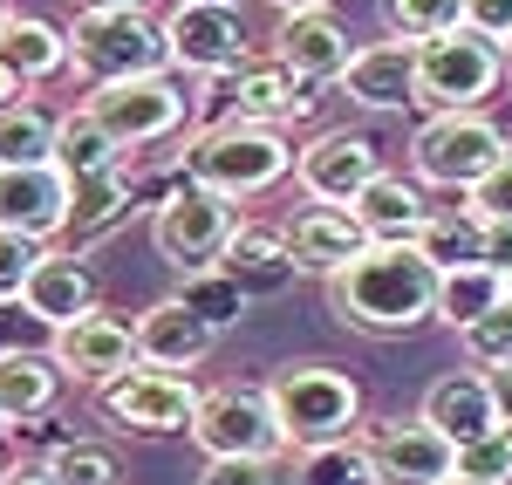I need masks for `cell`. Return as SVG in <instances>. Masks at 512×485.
<instances>
[{
	"instance_id": "22",
	"label": "cell",
	"mask_w": 512,
	"mask_h": 485,
	"mask_svg": "<svg viewBox=\"0 0 512 485\" xmlns=\"http://www.w3.org/2000/svg\"><path fill=\"white\" fill-rule=\"evenodd\" d=\"M431 431H444L451 445L465 451L478 438H492L499 431V404H492V383H485V369H451V376H437L431 390H424V410H417Z\"/></svg>"
},
{
	"instance_id": "20",
	"label": "cell",
	"mask_w": 512,
	"mask_h": 485,
	"mask_svg": "<svg viewBox=\"0 0 512 485\" xmlns=\"http://www.w3.org/2000/svg\"><path fill=\"white\" fill-rule=\"evenodd\" d=\"M21 308H28L48 335H62V328L103 315V287L82 267V253H48L35 267V281H28V294H21Z\"/></svg>"
},
{
	"instance_id": "37",
	"label": "cell",
	"mask_w": 512,
	"mask_h": 485,
	"mask_svg": "<svg viewBox=\"0 0 512 485\" xmlns=\"http://www.w3.org/2000/svg\"><path fill=\"white\" fill-rule=\"evenodd\" d=\"M458 342H465V356H472L478 369L512 363V301H499V308H492L485 322H472L465 335H458Z\"/></svg>"
},
{
	"instance_id": "44",
	"label": "cell",
	"mask_w": 512,
	"mask_h": 485,
	"mask_svg": "<svg viewBox=\"0 0 512 485\" xmlns=\"http://www.w3.org/2000/svg\"><path fill=\"white\" fill-rule=\"evenodd\" d=\"M485 383H492V404H499V424H512V363L485 369Z\"/></svg>"
},
{
	"instance_id": "41",
	"label": "cell",
	"mask_w": 512,
	"mask_h": 485,
	"mask_svg": "<svg viewBox=\"0 0 512 485\" xmlns=\"http://www.w3.org/2000/svg\"><path fill=\"white\" fill-rule=\"evenodd\" d=\"M465 28L485 41H506L512 35V0H465Z\"/></svg>"
},
{
	"instance_id": "33",
	"label": "cell",
	"mask_w": 512,
	"mask_h": 485,
	"mask_svg": "<svg viewBox=\"0 0 512 485\" xmlns=\"http://www.w3.org/2000/svg\"><path fill=\"white\" fill-rule=\"evenodd\" d=\"M383 28H390V41L424 48V41L465 28V0H383Z\"/></svg>"
},
{
	"instance_id": "3",
	"label": "cell",
	"mask_w": 512,
	"mask_h": 485,
	"mask_svg": "<svg viewBox=\"0 0 512 485\" xmlns=\"http://www.w3.org/2000/svg\"><path fill=\"white\" fill-rule=\"evenodd\" d=\"M294 144L267 130V123H212V130H198L192 144H185V178H192L198 192H219V199H260V192H274L280 178L294 171Z\"/></svg>"
},
{
	"instance_id": "53",
	"label": "cell",
	"mask_w": 512,
	"mask_h": 485,
	"mask_svg": "<svg viewBox=\"0 0 512 485\" xmlns=\"http://www.w3.org/2000/svg\"><path fill=\"white\" fill-rule=\"evenodd\" d=\"M0 14H7V0H0Z\"/></svg>"
},
{
	"instance_id": "26",
	"label": "cell",
	"mask_w": 512,
	"mask_h": 485,
	"mask_svg": "<svg viewBox=\"0 0 512 485\" xmlns=\"http://www.w3.org/2000/svg\"><path fill=\"white\" fill-rule=\"evenodd\" d=\"M0 62L21 82L62 76V69H69V28H55V21H41V14H7V28H0Z\"/></svg>"
},
{
	"instance_id": "10",
	"label": "cell",
	"mask_w": 512,
	"mask_h": 485,
	"mask_svg": "<svg viewBox=\"0 0 512 485\" xmlns=\"http://www.w3.org/2000/svg\"><path fill=\"white\" fill-rule=\"evenodd\" d=\"M96 404H103V417H110L117 431H137V438H178V431H192L205 390H198L192 376H171V369H144L137 363L130 376L103 383Z\"/></svg>"
},
{
	"instance_id": "29",
	"label": "cell",
	"mask_w": 512,
	"mask_h": 485,
	"mask_svg": "<svg viewBox=\"0 0 512 485\" xmlns=\"http://www.w3.org/2000/svg\"><path fill=\"white\" fill-rule=\"evenodd\" d=\"M417 253L431 260L437 274H458V267H485V219H478L472 205H437L431 226H424V240H417Z\"/></svg>"
},
{
	"instance_id": "43",
	"label": "cell",
	"mask_w": 512,
	"mask_h": 485,
	"mask_svg": "<svg viewBox=\"0 0 512 485\" xmlns=\"http://www.w3.org/2000/svg\"><path fill=\"white\" fill-rule=\"evenodd\" d=\"M485 267H499L512 281V226L506 219H485Z\"/></svg>"
},
{
	"instance_id": "30",
	"label": "cell",
	"mask_w": 512,
	"mask_h": 485,
	"mask_svg": "<svg viewBox=\"0 0 512 485\" xmlns=\"http://www.w3.org/2000/svg\"><path fill=\"white\" fill-rule=\"evenodd\" d=\"M55 171L76 185V178H103V171H123V151L103 137V123L89 110H69L62 117V137H55Z\"/></svg>"
},
{
	"instance_id": "18",
	"label": "cell",
	"mask_w": 512,
	"mask_h": 485,
	"mask_svg": "<svg viewBox=\"0 0 512 485\" xmlns=\"http://www.w3.org/2000/svg\"><path fill=\"white\" fill-rule=\"evenodd\" d=\"M287 240H294V260H301V274H321V281H335L349 260L369 253V233H362V219H355V205H301L294 219H287Z\"/></svg>"
},
{
	"instance_id": "2",
	"label": "cell",
	"mask_w": 512,
	"mask_h": 485,
	"mask_svg": "<svg viewBox=\"0 0 512 485\" xmlns=\"http://www.w3.org/2000/svg\"><path fill=\"white\" fill-rule=\"evenodd\" d=\"M267 404L294 451L349 445L362 438V383L335 363H280L267 376Z\"/></svg>"
},
{
	"instance_id": "15",
	"label": "cell",
	"mask_w": 512,
	"mask_h": 485,
	"mask_svg": "<svg viewBox=\"0 0 512 485\" xmlns=\"http://www.w3.org/2000/svg\"><path fill=\"white\" fill-rule=\"evenodd\" d=\"M0 233L62 240L69 233V178L55 164H0Z\"/></svg>"
},
{
	"instance_id": "38",
	"label": "cell",
	"mask_w": 512,
	"mask_h": 485,
	"mask_svg": "<svg viewBox=\"0 0 512 485\" xmlns=\"http://www.w3.org/2000/svg\"><path fill=\"white\" fill-rule=\"evenodd\" d=\"M48 260V246L41 240H21V233H0V301H21L28 281H35V267Z\"/></svg>"
},
{
	"instance_id": "8",
	"label": "cell",
	"mask_w": 512,
	"mask_h": 485,
	"mask_svg": "<svg viewBox=\"0 0 512 485\" xmlns=\"http://www.w3.org/2000/svg\"><path fill=\"white\" fill-rule=\"evenodd\" d=\"M82 110L103 123V137L117 151H158L171 144L185 117H192V96L178 76H144V82H110V89H89Z\"/></svg>"
},
{
	"instance_id": "24",
	"label": "cell",
	"mask_w": 512,
	"mask_h": 485,
	"mask_svg": "<svg viewBox=\"0 0 512 485\" xmlns=\"http://www.w3.org/2000/svg\"><path fill=\"white\" fill-rule=\"evenodd\" d=\"M437 205L424 199V185L417 178H403V171H383L362 199H355V219H362V233L376 246H417L424 240V226H431Z\"/></svg>"
},
{
	"instance_id": "48",
	"label": "cell",
	"mask_w": 512,
	"mask_h": 485,
	"mask_svg": "<svg viewBox=\"0 0 512 485\" xmlns=\"http://www.w3.org/2000/svg\"><path fill=\"white\" fill-rule=\"evenodd\" d=\"M280 14H308V7H328V0H274Z\"/></svg>"
},
{
	"instance_id": "52",
	"label": "cell",
	"mask_w": 512,
	"mask_h": 485,
	"mask_svg": "<svg viewBox=\"0 0 512 485\" xmlns=\"http://www.w3.org/2000/svg\"><path fill=\"white\" fill-rule=\"evenodd\" d=\"M7 465H14V458H7V451H0V472H7Z\"/></svg>"
},
{
	"instance_id": "46",
	"label": "cell",
	"mask_w": 512,
	"mask_h": 485,
	"mask_svg": "<svg viewBox=\"0 0 512 485\" xmlns=\"http://www.w3.org/2000/svg\"><path fill=\"white\" fill-rule=\"evenodd\" d=\"M76 14H144V0H76Z\"/></svg>"
},
{
	"instance_id": "47",
	"label": "cell",
	"mask_w": 512,
	"mask_h": 485,
	"mask_svg": "<svg viewBox=\"0 0 512 485\" xmlns=\"http://www.w3.org/2000/svg\"><path fill=\"white\" fill-rule=\"evenodd\" d=\"M21 89H28V82H21L14 69H7V62H0V110H14V103H28Z\"/></svg>"
},
{
	"instance_id": "40",
	"label": "cell",
	"mask_w": 512,
	"mask_h": 485,
	"mask_svg": "<svg viewBox=\"0 0 512 485\" xmlns=\"http://www.w3.org/2000/svg\"><path fill=\"white\" fill-rule=\"evenodd\" d=\"M472 212H478V219H506V226H512V151H506V164L472 192Z\"/></svg>"
},
{
	"instance_id": "31",
	"label": "cell",
	"mask_w": 512,
	"mask_h": 485,
	"mask_svg": "<svg viewBox=\"0 0 512 485\" xmlns=\"http://www.w3.org/2000/svg\"><path fill=\"white\" fill-rule=\"evenodd\" d=\"M55 137H62V117H48L41 103L0 110V164H55Z\"/></svg>"
},
{
	"instance_id": "36",
	"label": "cell",
	"mask_w": 512,
	"mask_h": 485,
	"mask_svg": "<svg viewBox=\"0 0 512 485\" xmlns=\"http://www.w3.org/2000/svg\"><path fill=\"white\" fill-rule=\"evenodd\" d=\"M458 479H478V485H512V424H499L492 438L458 451Z\"/></svg>"
},
{
	"instance_id": "7",
	"label": "cell",
	"mask_w": 512,
	"mask_h": 485,
	"mask_svg": "<svg viewBox=\"0 0 512 485\" xmlns=\"http://www.w3.org/2000/svg\"><path fill=\"white\" fill-rule=\"evenodd\" d=\"M192 445L205 451V465H226V458L233 465H274L280 451H294L267 390H239V383L205 390V404L192 417Z\"/></svg>"
},
{
	"instance_id": "35",
	"label": "cell",
	"mask_w": 512,
	"mask_h": 485,
	"mask_svg": "<svg viewBox=\"0 0 512 485\" xmlns=\"http://www.w3.org/2000/svg\"><path fill=\"white\" fill-rule=\"evenodd\" d=\"M294 485H376L369 479V458L362 445H321V451H301V465H294Z\"/></svg>"
},
{
	"instance_id": "25",
	"label": "cell",
	"mask_w": 512,
	"mask_h": 485,
	"mask_svg": "<svg viewBox=\"0 0 512 485\" xmlns=\"http://www.w3.org/2000/svg\"><path fill=\"white\" fill-rule=\"evenodd\" d=\"M62 363L55 349H21V356H0V424H41L55 397H62Z\"/></svg>"
},
{
	"instance_id": "16",
	"label": "cell",
	"mask_w": 512,
	"mask_h": 485,
	"mask_svg": "<svg viewBox=\"0 0 512 485\" xmlns=\"http://www.w3.org/2000/svg\"><path fill=\"white\" fill-rule=\"evenodd\" d=\"M274 62L280 69H294L301 82H342V69L355 62L349 48V21L335 14V7H308V14H280L274 28Z\"/></svg>"
},
{
	"instance_id": "14",
	"label": "cell",
	"mask_w": 512,
	"mask_h": 485,
	"mask_svg": "<svg viewBox=\"0 0 512 485\" xmlns=\"http://www.w3.org/2000/svg\"><path fill=\"white\" fill-rule=\"evenodd\" d=\"M219 96H226V117L219 123H267V130H287V123L315 117V103H321L315 82L280 69L274 55H267V62H246L233 76H219Z\"/></svg>"
},
{
	"instance_id": "34",
	"label": "cell",
	"mask_w": 512,
	"mask_h": 485,
	"mask_svg": "<svg viewBox=\"0 0 512 485\" xmlns=\"http://www.w3.org/2000/svg\"><path fill=\"white\" fill-rule=\"evenodd\" d=\"M48 472H55V485H117L123 465L110 458L103 445H82V438H62V445L41 458Z\"/></svg>"
},
{
	"instance_id": "6",
	"label": "cell",
	"mask_w": 512,
	"mask_h": 485,
	"mask_svg": "<svg viewBox=\"0 0 512 485\" xmlns=\"http://www.w3.org/2000/svg\"><path fill=\"white\" fill-rule=\"evenodd\" d=\"M499 82H506V55H499V41L472 35V28L417 48V103L431 117H465L478 103H492Z\"/></svg>"
},
{
	"instance_id": "28",
	"label": "cell",
	"mask_w": 512,
	"mask_h": 485,
	"mask_svg": "<svg viewBox=\"0 0 512 485\" xmlns=\"http://www.w3.org/2000/svg\"><path fill=\"white\" fill-rule=\"evenodd\" d=\"M499 301H512V281L499 267H458V274H437V322L444 328H465L485 322Z\"/></svg>"
},
{
	"instance_id": "17",
	"label": "cell",
	"mask_w": 512,
	"mask_h": 485,
	"mask_svg": "<svg viewBox=\"0 0 512 485\" xmlns=\"http://www.w3.org/2000/svg\"><path fill=\"white\" fill-rule=\"evenodd\" d=\"M55 363L69 383H89V390H103V383H117L137 369V328L117 322V315H89V322L62 328L55 335Z\"/></svg>"
},
{
	"instance_id": "32",
	"label": "cell",
	"mask_w": 512,
	"mask_h": 485,
	"mask_svg": "<svg viewBox=\"0 0 512 485\" xmlns=\"http://www.w3.org/2000/svg\"><path fill=\"white\" fill-rule=\"evenodd\" d=\"M185 308H192L205 328H233L239 315H246V294H239V281L226 274V267H198V274H178V287H171Z\"/></svg>"
},
{
	"instance_id": "11",
	"label": "cell",
	"mask_w": 512,
	"mask_h": 485,
	"mask_svg": "<svg viewBox=\"0 0 512 485\" xmlns=\"http://www.w3.org/2000/svg\"><path fill=\"white\" fill-rule=\"evenodd\" d=\"M362 458H369V479L376 485H444L458 479V445L431 431L424 417H383V424H362Z\"/></svg>"
},
{
	"instance_id": "12",
	"label": "cell",
	"mask_w": 512,
	"mask_h": 485,
	"mask_svg": "<svg viewBox=\"0 0 512 485\" xmlns=\"http://www.w3.org/2000/svg\"><path fill=\"white\" fill-rule=\"evenodd\" d=\"M164 41H171V69H185V76H233L246 69L253 55V35H246V14L239 7H192V0H178L171 14H164Z\"/></svg>"
},
{
	"instance_id": "45",
	"label": "cell",
	"mask_w": 512,
	"mask_h": 485,
	"mask_svg": "<svg viewBox=\"0 0 512 485\" xmlns=\"http://www.w3.org/2000/svg\"><path fill=\"white\" fill-rule=\"evenodd\" d=\"M0 485H55V472H48V465H28V458H14V465L0 472Z\"/></svg>"
},
{
	"instance_id": "1",
	"label": "cell",
	"mask_w": 512,
	"mask_h": 485,
	"mask_svg": "<svg viewBox=\"0 0 512 485\" xmlns=\"http://www.w3.org/2000/svg\"><path fill=\"white\" fill-rule=\"evenodd\" d=\"M328 308L362 335H410L437 322V267L417 246H369L328 281Z\"/></svg>"
},
{
	"instance_id": "21",
	"label": "cell",
	"mask_w": 512,
	"mask_h": 485,
	"mask_svg": "<svg viewBox=\"0 0 512 485\" xmlns=\"http://www.w3.org/2000/svg\"><path fill=\"white\" fill-rule=\"evenodd\" d=\"M219 267L239 281L246 301H274V294H287L294 274H301L287 226H267V219H246V226L233 233V246H226V260H219Z\"/></svg>"
},
{
	"instance_id": "9",
	"label": "cell",
	"mask_w": 512,
	"mask_h": 485,
	"mask_svg": "<svg viewBox=\"0 0 512 485\" xmlns=\"http://www.w3.org/2000/svg\"><path fill=\"white\" fill-rule=\"evenodd\" d=\"M239 226H246V219H239L233 199L198 192V185H178V192L151 212V246H158L164 267L198 274V267H219V260H226V246H233Z\"/></svg>"
},
{
	"instance_id": "49",
	"label": "cell",
	"mask_w": 512,
	"mask_h": 485,
	"mask_svg": "<svg viewBox=\"0 0 512 485\" xmlns=\"http://www.w3.org/2000/svg\"><path fill=\"white\" fill-rule=\"evenodd\" d=\"M499 55H506V76H512V35H506V41H499Z\"/></svg>"
},
{
	"instance_id": "23",
	"label": "cell",
	"mask_w": 512,
	"mask_h": 485,
	"mask_svg": "<svg viewBox=\"0 0 512 485\" xmlns=\"http://www.w3.org/2000/svg\"><path fill=\"white\" fill-rule=\"evenodd\" d=\"M342 89L362 110H403V103H417V48L410 41H369V48H355V62L342 69Z\"/></svg>"
},
{
	"instance_id": "39",
	"label": "cell",
	"mask_w": 512,
	"mask_h": 485,
	"mask_svg": "<svg viewBox=\"0 0 512 485\" xmlns=\"http://www.w3.org/2000/svg\"><path fill=\"white\" fill-rule=\"evenodd\" d=\"M21 349H55V335L21 301H0V356H21Z\"/></svg>"
},
{
	"instance_id": "42",
	"label": "cell",
	"mask_w": 512,
	"mask_h": 485,
	"mask_svg": "<svg viewBox=\"0 0 512 485\" xmlns=\"http://www.w3.org/2000/svg\"><path fill=\"white\" fill-rule=\"evenodd\" d=\"M198 485H280V479H274V465H233L226 458V465H205Z\"/></svg>"
},
{
	"instance_id": "51",
	"label": "cell",
	"mask_w": 512,
	"mask_h": 485,
	"mask_svg": "<svg viewBox=\"0 0 512 485\" xmlns=\"http://www.w3.org/2000/svg\"><path fill=\"white\" fill-rule=\"evenodd\" d=\"M444 485H478V479H444Z\"/></svg>"
},
{
	"instance_id": "13",
	"label": "cell",
	"mask_w": 512,
	"mask_h": 485,
	"mask_svg": "<svg viewBox=\"0 0 512 485\" xmlns=\"http://www.w3.org/2000/svg\"><path fill=\"white\" fill-rule=\"evenodd\" d=\"M294 178H301V192L315 205H355L383 178V144L369 130H321L294 158Z\"/></svg>"
},
{
	"instance_id": "4",
	"label": "cell",
	"mask_w": 512,
	"mask_h": 485,
	"mask_svg": "<svg viewBox=\"0 0 512 485\" xmlns=\"http://www.w3.org/2000/svg\"><path fill=\"white\" fill-rule=\"evenodd\" d=\"M69 69H76L89 89L171 76L164 21H151V14H76V21H69Z\"/></svg>"
},
{
	"instance_id": "50",
	"label": "cell",
	"mask_w": 512,
	"mask_h": 485,
	"mask_svg": "<svg viewBox=\"0 0 512 485\" xmlns=\"http://www.w3.org/2000/svg\"><path fill=\"white\" fill-rule=\"evenodd\" d=\"M192 7H239V0H192Z\"/></svg>"
},
{
	"instance_id": "27",
	"label": "cell",
	"mask_w": 512,
	"mask_h": 485,
	"mask_svg": "<svg viewBox=\"0 0 512 485\" xmlns=\"http://www.w3.org/2000/svg\"><path fill=\"white\" fill-rule=\"evenodd\" d=\"M130 212H137V192H130V178H123V171L76 178V185H69V240H76V253L89 240H103L110 226H123Z\"/></svg>"
},
{
	"instance_id": "19",
	"label": "cell",
	"mask_w": 512,
	"mask_h": 485,
	"mask_svg": "<svg viewBox=\"0 0 512 485\" xmlns=\"http://www.w3.org/2000/svg\"><path fill=\"white\" fill-rule=\"evenodd\" d=\"M130 328H137V363H144V369H171V376L198 369L205 356H212V342H219V328H205L178 294L151 301Z\"/></svg>"
},
{
	"instance_id": "5",
	"label": "cell",
	"mask_w": 512,
	"mask_h": 485,
	"mask_svg": "<svg viewBox=\"0 0 512 485\" xmlns=\"http://www.w3.org/2000/svg\"><path fill=\"white\" fill-rule=\"evenodd\" d=\"M410 164H417V185H444V192H465L472 199L478 185L506 164V130L485 117V110L424 117L417 137H410Z\"/></svg>"
}]
</instances>
